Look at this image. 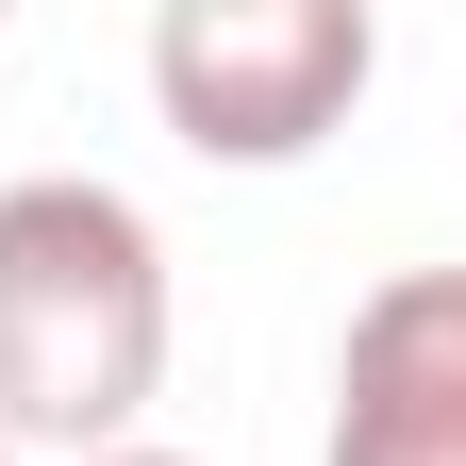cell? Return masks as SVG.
Here are the masks:
<instances>
[{
  "label": "cell",
  "mask_w": 466,
  "mask_h": 466,
  "mask_svg": "<svg viewBox=\"0 0 466 466\" xmlns=\"http://www.w3.org/2000/svg\"><path fill=\"white\" fill-rule=\"evenodd\" d=\"M333 466H466V267H400L350 300Z\"/></svg>",
  "instance_id": "cell-3"
},
{
  "label": "cell",
  "mask_w": 466,
  "mask_h": 466,
  "mask_svg": "<svg viewBox=\"0 0 466 466\" xmlns=\"http://www.w3.org/2000/svg\"><path fill=\"white\" fill-rule=\"evenodd\" d=\"M367 84H383L367 0H167L150 17V100L200 167H300L350 134Z\"/></svg>",
  "instance_id": "cell-2"
},
{
  "label": "cell",
  "mask_w": 466,
  "mask_h": 466,
  "mask_svg": "<svg viewBox=\"0 0 466 466\" xmlns=\"http://www.w3.org/2000/svg\"><path fill=\"white\" fill-rule=\"evenodd\" d=\"M100 466H184V450H150V433H134V450H100Z\"/></svg>",
  "instance_id": "cell-4"
},
{
  "label": "cell",
  "mask_w": 466,
  "mask_h": 466,
  "mask_svg": "<svg viewBox=\"0 0 466 466\" xmlns=\"http://www.w3.org/2000/svg\"><path fill=\"white\" fill-rule=\"evenodd\" d=\"M0 466H17V450H0Z\"/></svg>",
  "instance_id": "cell-5"
},
{
  "label": "cell",
  "mask_w": 466,
  "mask_h": 466,
  "mask_svg": "<svg viewBox=\"0 0 466 466\" xmlns=\"http://www.w3.org/2000/svg\"><path fill=\"white\" fill-rule=\"evenodd\" d=\"M167 400V233L84 184V167H34L0 184V450H134V417Z\"/></svg>",
  "instance_id": "cell-1"
}]
</instances>
